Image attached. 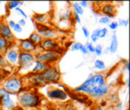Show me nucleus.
I'll return each instance as SVG.
<instances>
[{
    "instance_id": "obj_37",
    "label": "nucleus",
    "mask_w": 130,
    "mask_h": 110,
    "mask_svg": "<svg viewBox=\"0 0 130 110\" xmlns=\"http://www.w3.org/2000/svg\"><path fill=\"white\" fill-rule=\"evenodd\" d=\"M5 77H7V71L4 68H0V83L5 80Z\"/></svg>"
},
{
    "instance_id": "obj_32",
    "label": "nucleus",
    "mask_w": 130,
    "mask_h": 110,
    "mask_svg": "<svg viewBox=\"0 0 130 110\" xmlns=\"http://www.w3.org/2000/svg\"><path fill=\"white\" fill-rule=\"evenodd\" d=\"M117 24H118V27H124V28H127L128 24H129V21H128V19H119V20L117 21Z\"/></svg>"
},
{
    "instance_id": "obj_31",
    "label": "nucleus",
    "mask_w": 130,
    "mask_h": 110,
    "mask_svg": "<svg viewBox=\"0 0 130 110\" xmlns=\"http://www.w3.org/2000/svg\"><path fill=\"white\" fill-rule=\"evenodd\" d=\"M108 34V28H103L99 29V39H105Z\"/></svg>"
},
{
    "instance_id": "obj_13",
    "label": "nucleus",
    "mask_w": 130,
    "mask_h": 110,
    "mask_svg": "<svg viewBox=\"0 0 130 110\" xmlns=\"http://www.w3.org/2000/svg\"><path fill=\"white\" fill-rule=\"evenodd\" d=\"M0 35L6 38L8 41H14L15 35L12 32V29L8 27L7 22L4 19H0Z\"/></svg>"
},
{
    "instance_id": "obj_29",
    "label": "nucleus",
    "mask_w": 130,
    "mask_h": 110,
    "mask_svg": "<svg viewBox=\"0 0 130 110\" xmlns=\"http://www.w3.org/2000/svg\"><path fill=\"white\" fill-rule=\"evenodd\" d=\"M84 46H85L86 50H87V52H89V53H94V46L93 45V43L90 41H87L84 44Z\"/></svg>"
},
{
    "instance_id": "obj_38",
    "label": "nucleus",
    "mask_w": 130,
    "mask_h": 110,
    "mask_svg": "<svg viewBox=\"0 0 130 110\" xmlns=\"http://www.w3.org/2000/svg\"><path fill=\"white\" fill-rule=\"evenodd\" d=\"M121 63H122V65L124 66V70L126 71L128 73V72H129V61H128L127 60H122Z\"/></svg>"
},
{
    "instance_id": "obj_54",
    "label": "nucleus",
    "mask_w": 130,
    "mask_h": 110,
    "mask_svg": "<svg viewBox=\"0 0 130 110\" xmlns=\"http://www.w3.org/2000/svg\"><path fill=\"white\" fill-rule=\"evenodd\" d=\"M67 108H72V105H69V106H67ZM69 110H70V109H69ZM71 110H72V109H71Z\"/></svg>"
},
{
    "instance_id": "obj_19",
    "label": "nucleus",
    "mask_w": 130,
    "mask_h": 110,
    "mask_svg": "<svg viewBox=\"0 0 130 110\" xmlns=\"http://www.w3.org/2000/svg\"><path fill=\"white\" fill-rule=\"evenodd\" d=\"M14 41H8L6 38L0 35V54L5 55L6 52L13 47Z\"/></svg>"
},
{
    "instance_id": "obj_3",
    "label": "nucleus",
    "mask_w": 130,
    "mask_h": 110,
    "mask_svg": "<svg viewBox=\"0 0 130 110\" xmlns=\"http://www.w3.org/2000/svg\"><path fill=\"white\" fill-rule=\"evenodd\" d=\"M45 84H56L60 80V74L59 69L55 65H50L45 71L40 73Z\"/></svg>"
},
{
    "instance_id": "obj_23",
    "label": "nucleus",
    "mask_w": 130,
    "mask_h": 110,
    "mask_svg": "<svg viewBox=\"0 0 130 110\" xmlns=\"http://www.w3.org/2000/svg\"><path fill=\"white\" fill-rule=\"evenodd\" d=\"M28 39L31 40V41H32L34 44L37 45V46H39V44H40V42L42 41V40H43L41 38V36H40L39 33L36 32V31H33V32L30 33Z\"/></svg>"
},
{
    "instance_id": "obj_56",
    "label": "nucleus",
    "mask_w": 130,
    "mask_h": 110,
    "mask_svg": "<svg viewBox=\"0 0 130 110\" xmlns=\"http://www.w3.org/2000/svg\"><path fill=\"white\" fill-rule=\"evenodd\" d=\"M0 6H1V2H0Z\"/></svg>"
},
{
    "instance_id": "obj_30",
    "label": "nucleus",
    "mask_w": 130,
    "mask_h": 110,
    "mask_svg": "<svg viewBox=\"0 0 130 110\" xmlns=\"http://www.w3.org/2000/svg\"><path fill=\"white\" fill-rule=\"evenodd\" d=\"M103 51H104V47H103L102 44H97L94 47V53L97 55V56H101L103 54Z\"/></svg>"
},
{
    "instance_id": "obj_25",
    "label": "nucleus",
    "mask_w": 130,
    "mask_h": 110,
    "mask_svg": "<svg viewBox=\"0 0 130 110\" xmlns=\"http://www.w3.org/2000/svg\"><path fill=\"white\" fill-rule=\"evenodd\" d=\"M72 8H73V10H72V11L75 12V13H77L79 16L84 15V8H82V7H80L79 3H78V2H73L72 4Z\"/></svg>"
},
{
    "instance_id": "obj_1",
    "label": "nucleus",
    "mask_w": 130,
    "mask_h": 110,
    "mask_svg": "<svg viewBox=\"0 0 130 110\" xmlns=\"http://www.w3.org/2000/svg\"><path fill=\"white\" fill-rule=\"evenodd\" d=\"M18 105L19 107L25 109H33L39 108L41 102V96L37 91L31 90H22L18 95Z\"/></svg>"
},
{
    "instance_id": "obj_42",
    "label": "nucleus",
    "mask_w": 130,
    "mask_h": 110,
    "mask_svg": "<svg viewBox=\"0 0 130 110\" xmlns=\"http://www.w3.org/2000/svg\"><path fill=\"white\" fill-rule=\"evenodd\" d=\"M9 93L7 91V90L4 88V87H0V97H4V96H6L7 95H8Z\"/></svg>"
},
{
    "instance_id": "obj_41",
    "label": "nucleus",
    "mask_w": 130,
    "mask_h": 110,
    "mask_svg": "<svg viewBox=\"0 0 130 110\" xmlns=\"http://www.w3.org/2000/svg\"><path fill=\"white\" fill-rule=\"evenodd\" d=\"M82 30H83V33H84V36L87 39V38L90 37V31L88 30V28L86 27H82Z\"/></svg>"
},
{
    "instance_id": "obj_49",
    "label": "nucleus",
    "mask_w": 130,
    "mask_h": 110,
    "mask_svg": "<svg viewBox=\"0 0 130 110\" xmlns=\"http://www.w3.org/2000/svg\"><path fill=\"white\" fill-rule=\"evenodd\" d=\"M125 85H126V87L129 86V78H126V79H125Z\"/></svg>"
},
{
    "instance_id": "obj_11",
    "label": "nucleus",
    "mask_w": 130,
    "mask_h": 110,
    "mask_svg": "<svg viewBox=\"0 0 130 110\" xmlns=\"http://www.w3.org/2000/svg\"><path fill=\"white\" fill-rule=\"evenodd\" d=\"M14 96H16V95L8 94L4 97H1V110H13L18 107V101L13 98Z\"/></svg>"
},
{
    "instance_id": "obj_36",
    "label": "nucleus",
    "mask_w": 130,
    "mask_h": 110,
    "mask_svg": "<svg viewBox=\"0 0 130 110\" xmlns=\"http://www.w3.org/2000/svg\"><path fill=\"white\" fill-rule=\"evenodd\" d=\"M118 28V24H117V21H111L109 24H108V28H110L111 30H116Z\"/></svg>"
},
{
    "instance_id": "obj_55",
    "label": "nucleus",
    "mask_w": 130,
    "mask_h": 110,
    "mask_svg": "<svg viewBox=\"0 0 130 110\" xmlns=\"http://www.w3.org/2000/svg\"><path fill=\"white\" fill-rule=\"evenodd\" d=\"M0 105H1V97H0Z\"/></svg>"
},
{
    "instance_id": "obj_45",
    "label": "nucleus",
    "mask_w": 130,
    "mask_h": 110,
    "mask_svg": "<svg viewBox=\"0 0 130 110\" xmlns=\"http://www.w3.org/2000/svg\"><path fill=\"white\" fill-rule=\"evenodd\" d=\"M80 52L84 54V55H87V54L89 53V52H87V50H86V48H85V46H84V45H82L81 49H80Z\"/></svg>"
},
{
    "instance_id": "obj_35",
    "label": "nucleus",
    "mask_w": 130,
    "mask_h": 110,
    "mask_svg": "<svg viewBox=\"0 0 130 110\" xmlns=\"http://www.w3.org/2000/svg\"><path fill=\"white\" fill-rule=\"evenodd\" d=\"M22 31H23V28H21V27L19 26V25L18 23L15 24L14 28H12V32L17 33V34H19V33H21Z\"/></svg>"
},
{
    "instance_id": "obj_43",
    "label": "nucleus",
    "mask_w": 130,
    "mask_h": 110,
    "mask_svg": "<svg viewBox=\"0 0 130 110\" xmlns=\"http://www.w3.org/2000/svg\"><path fill=\"white\" fill-rule=\"evenodd\" d=\"M79 3V5L80 7H82V8H85V7H88V1H80Z\"/></svg>"
},
{
    "instance_id": "obj_21",
    "label": "nucleus",
    "mask_w": 130,
    "mask_h": 110,
    "mask_svg": "<svg viewBox=\"0 0 130 110\" xmlns=\"http://www.w3.org/2000/svg\"><path fill=\"white\" fill-rule=\"evenodd\" d=\"M50 65H48L47 63L44 62H41L40 61H35L34 62V65H33L32 69L30 71V73H40L41 72L46 70Z\"/></svg>"
},
{
    "instance_id": "obj_26",
    "label": "nucleus",
    "mask_w": 130,
    "mask_h": 110,
    "mask_svg": "<svg viewBox=\"0 0 130 110\" xmlns=\"http://www.w3.org/2000/svg\"><path fill=\"white\" fill-rule=\"evenodd\" d=\"M6 7L7 8V10L16 9L17 7H19V1H8Z\"/></svg>"
},
{
    "instance_id": "obj_15",
    "label": "nucleus",
    "mask_w": 130,
    "mask_h": 110,
    "mask_svg": "<svg viewBox=\"0 0 130 110\" xmlns=\"http://www.w3.org/2000/svg\"><path fill=\"white\" fill-rule=\"evenodd\" d=\"M100 13H102L104 16L108 17L109 19L111 18H115L117 13V8L115 4L112 3H105V4H102L99 8Z\"/></svg>"
},
{
    "instance_id": "obj_20",
    "label": "nucleus",
    "mask_w": 130,
    "mask_h": 110,
    "mask_svg": "<svg viewBox=\"0 0 130 110\" xmlns=\"http://www.w3.org/2000/svg\"><path fill=\"white\" fill-rule=\"evenodd\" d=\"M108 50H109V53L112 54L116 53L117 52V50H118V40H117V35H116V31H114L113 34H112L110 46L108 47Z\"/></svg>"
},
{
    "instance_id": "obj_18",
    "label": "nucleus",
    "mask_w": 130,
    "mask_h": 110,
    "mask_svg": "<svg viewBox=\"0 0 130 110\" xmlns=\"http://www.w3.org/2000/svg\"><path fill=\"white\" fill-rule=\"evenodd\" d=\"M105 81H106V75L103 73V72L93 73V84H94L93 89H94V88H99V87H101L103 84H105V83H106Z\"/></svg>"
},
{
    "instance_id": "obj_52",
    "label": "nucleus",
    "mask_w": 130,
    "mask_h": 110,
    "mask_svg": "<svg viewBox=\"0 0 130 110\" xmlns=\"http://www.w3.org/2000/svg\"><path fill=\"white\" fill-rule=\"evenodd\" d=\"M13 110H24L23 108H21V107H19V106H18L17 108H15V109H13Z\"/></svg>"
},
{
    "instance_id": "obj_16",
    "label": "nucleus",
    "mask_w": 130,
    "mask_h": 110,
    "mask_svg": "<svg viewBox=\"0 0 130 110\" xmlns=\"http://www.w3.org/2000/svg\"><path fill=\"white\" fill-rule=\"evenodd\" d=\"M51 13H35L32 19L36 24L48 25L51 21Z\"/></svg>"
},
{
    "instance_id": "obj_40",
    "label": "nucleus",
    "mask_w": 130,
    "mask_h": 110,
    "mask_svg": "<svg viewBox=\"0 0 130 110\" xmlns=\"http://www.w3.org/2000/svg\"><path fill=\"white\" fill-rule=\"evenodd\" d=\"M72 19L76 22V23L80 24L81 23V19H80V16L77 13H75V12L72 11Z\"/></svg>"
},
{
    "instance_id": "obj_8",
    "label": "nucleus",
    "mask_w": 130,
    "mask_h": 110,
    "mask_svg": "<svg viewBox=\"0 0 130 110\" xmlns=\"http://www.w3.org/2000/svg\"><path fill=\"white\" fill-rule=\"evenodd\" d=\"M35 62V57L34 54L29 53V52H20L19 56V61H18V68L19 70L20 69H30L31 66L34 65Z\"/></svg>"
},
{
    "instance_id": "obj_44",
    "label": "nucleus",
    "mask_w": 130,
    "mask_h": 110,
    "mask_svg": "<svg viewBox=\"0 0 130 110\" xmlns=\"http://www.w3.org/2000/svg\"><path fill=\"white\" fill-rule=\"evenodd\" d=\"M18 24H19V25L21 27V28H23L24 27L26 26V24H27V22H26V20H25L24 19H20L19 20V22H18Z\"/></svg>"
},
{
    "instance_id": "obj_5",
    "label": "nucleus",
    "mask_w": 130,
    "mask_h": 110,
    "mask_svg": "<svg viewBox=\"0 0 130 110\" xmlns=\"http://www.w3.org/2000/svg\"><path fill=\"white\" fill-rule=\"evenodd\" d=\"M36 32L39 33L43 40H57L59 38V33L53 27L49 25H41L35 23Z\"/></svg>"
},
{
    "instance_id": "obj_46",
    "label": "nucleus",
    "mask_w": 130,
    "mask_h": 110,
    "mask_svg": "<svg viewBox=\"0 0 130 110\" xmlns=\"http://www.w3.org/2000/svg\"><path fill=\"white\" fill-rule=\"evenodd\" d=\"M114 110H123V105L121 103H117L116 105H115Z\"/></svg>"
},
{
    "instance_id": "obj_50",
    "label": "nucleus",
    "mask_w": 130,
    "mask_h": 110,
    "mask_svg": "<svg viewBox=\"0 0 130 110\" xmlns=\"http://www.w3.org/2000/svg\"><path fill=\"white\" fill-rule=\"evenodd\" d=\"M103 52H105V54H108V53H109V50H108V48H105V49L103 51Z\"/></svg>"
},
{
    "instance_id": "obj_47",
    "label": "nucleus",
    "mask_w": 130,
    "mask_h": 110,
    "mask_svg": "<svg viewBox=\"0 0 130 110\" xmlns=\"http://www.w3.org/2000/svg\"><path fill=\"white\" fill-rule=\"evenodd\" d=\"M7 25H8V27H9L11 29L14 28L15 24H16V22H15L14 20H8V21H7Z\"/></svg>"
},
{
    "instance_id": "obj_4",
    "label": "nucleus",
    "mask_w": 130,
    "mask_h": 110,
    "mask_svg": "<svg viewBox=\"0 0 130 110\" xmlns=\"http://www.w3.org/2000/svg\"><path fill=\"white\" fill-rule=\"evenodd\" d=\"M35 61H40L41 62L47 63L48 65H54L60 60V55L54 52H40L38 51L34 53Z\"/></svg>"
},
{
    "instance_id": "obj_34",
    "label": "nucleus",
    "mask_w": 130,
    "mask_h": 110,
    "mask_svg": "<svg viewBox=\"0 0 130 110\" xmlns=\"http://www.w3.org/2000/svg\"><path fill=\"white\" fill-rule=\"evenodd\" d=\"M7 65V62L5 58V55L0 54V68H5Z\"/></svg>"
},
{
    "instance_id": "obj_17",
    "label": "nucleus",
    "mask_w": 130,
    "mask_h": 110,
    "mask_svg": "<svg viewBox=\"0 0 130 110\" xmlns=\"http://www.w3.org/2000/svg\"><path fill=\"white\" fill-rule=\"evenodd\" d=\"M26 77L28 80L29 84H31L32 85H34V86H41V85L46 84L44 82V80L42 79V77L40 76V73H29Z\"/></svg>"
},
{
    "instance_id": "obj_51",
    "label": "nucleus",
    "mask_w": 130,
    "mask_h": 110,
    "mask_svg": "<svg viewBox=\"0 0 130 110\" xmlns=\"http://www.w3.org/2000/svg\"><path fill=\"white\" fill-rule=\"evenodd\" d=\"M23 5H24V2H22V1H19V7H22Z\"/></svg>"
},
{
    "instance_id": "obj_7",
    "label": "nucleus",
    "mask_w": 130,
    "mask_h": 110,
    "mask_svg": "<svg viewBox=\"0 0 130 110\" xmlns=\"http://www.w3.org/2000/svg\"><path fill=\"white\" fill-rule=\"evenodd\" d=\"M94 87L93 84V73H90L88 75V78L84 81L79 86L75 87L72 89L73 93H80V94L86 95V96H90L93 93V89Z\"/></svg>"
},
{
    "instance_id": "obj_14",
    "label": "nucleus",
    "mask_w": 130,
    "mask_h": 110,
    "mask_svg": "<svg viewBox=\"0 0 130 110\" xmlns=\"http://www.w3.org/2000/svg\"><path fill=\"white\" fill-rule=\"evenodd\" d=\"M109 93H110V85L107 83H105V84H103L102 86L99 87V88H94L90 96L91 98L94 99V100H98V99H101L103 97L106 96L107 95H109Z\"/></svg>"
},
{
    "instance_id": "obj_12",
    "label": "nucleus",
    "mask_w": 130,
    "mask_h": 110,
    "mask_svg": "<svg viewBox=\"0 0 130 110\" xmlns=\"http://www.w3.org/2000/svg\"><path fill=\"white\" fill-rule=\"evenodd\" d=\"M19 50L17 47H12L5 53V58L7 60V62L8 65L12 67L18 66V61L19 56Z\"/></svg>"
},
{
    "instance_id": "obj_27",
    "label": "nucleus",
    "mask_w": 130,
    "mask_h": 110,
    "mask_svg": "<svg viewBox=\"0 0 130 110\" xmlns=\"http://www.w3.org/2000/svg\"><path fill=\"white\" fill-rule=\"evenodd\" d=\"M99 29L100 28H96L93 32L91 33L90 38H91V40H92V43L93 42H97V40H99Z\"/></svg>"
},
{
    "instance_id": "obj_6",
    "label": "nucleus",
    "mask_w": 130,
    "mask_h": 110,
    "mask_svg": "<svg viewBox=\"0 0 130 110\" xmlns=\"http://www.w3.org/2000/svg\"><path fill=\"white\" fill-rule=\"evenodd\" d=\"M47 97L51 101H56V102H67L70 99V96L68 94V92L61 90L58 87H50L47 90Z\"/></svg>"
},
{
    "instance_id": "obj_24",
    "label": "nucleus",
    "mask_w": 130,
    "mask_h": 110,
    "mask_svg": "<svg viewBox=\"0 0 130 110\" xmlns=\"http://www.w3.org/2000/svg\"><path fill=\"white\" fill-rule=\"evenodd\" d=\"M93 68L95 70L99 71V72H104V71L106 70V65L104 61L100 60V59H97L93 61Z\"/></svg>"
},
{
    "instance_id": "obj_48",
    "label": "nucleus",
    "mask_w": 130,
    "mask_h": 110,
    "mask_svg": "<svg viewBox=\"0 0 130 110\" xmlns=\"http://www.w3.org/2000/svg\"><path fill=\"white\" fill-rule=\"evenodd\" d=\"M93 110H108V109H106V108L102 107L101 105H97V106H95L94 109H93Z\"/></svg>"
},
{
    "instance_id": "obj_28",
    "label": "nucleus",
    "mask_w": 130,
    "mask_h": 110,
    "mask_svg": "<svg viewBox=\"0 0 130 110\" xmlns=\"http://www.w3.org/2000/svg\"><path fill=\"white\" fill-rule=\"evenodd\" d=\"M82 45L83 44H82L81 42H78V41L72 42V45L70 46V50L72 52H79L82 47Z\"/></svg>"
},
{
    "instance_id": "obj_39",
    "label": "nucleus",
    "mask_w": 130,
    "mask_h": 110,
    "mask_svg": "<svg viewBox=\"0 0 130 110\" xmlns=\"http://www.w3.org/2000/svg\"><path fill=\"white\" fill-rule=\"evenodd\" d=\"M15 10H16L17 13H19V15H21V16L23 17V19H25V20H26V19H28V15L26 14L25 12H24L23 10L21 9L20 7H17V8H16V9H15Z\"/></svg>"
},
{
    "instance_id": "obj_22",
    "label": "nucleus",
    "mask_w": 130,
    "mask_h": 110,
    "mask_svg": "<svg viewBox=\"0 0 130 110\" xmlns=\"http://www.w3.org/2000/svg\"><path fill=\"white\" fill-rule=\"evenodd\" d=\"M72 19V10L71 9H65L61 10L60 14V22L62 21H70Z\"/></svg>"
},
{
    "instance_id": "obj_53",
    "label": "nucleus",
    "mask_w": 130,
    "mask_h": 110,
    "mask_svg": "<svg viewBox=\"0 0 130 110\" xmlns=\"http://www.w3.org/2000/svg\"><path fill=\"white\" fill-rule=\"evenodd\" d=\"M29 110H42L40 108H33V109H29Z\"/></svg>"
},
{
    "instance_id": "obj_10",
    "label": "nucleus",
    "mask_w": 130,
    "mask_h": 110,
    "mask_svg": "<svg viewBox=\"0 0 130 110\" xmlns=\"http://www.w3.org/2000/svg\"><path fill=\"white\" fill-rule=\"evenodd\" d=\"M19 52H29V53H36L39 51V48L36 44H34L32 41L28 39H22L19 40V45H18Z\"/></svg>"
},
{
    "instance_id": "obj_2",
    "label": "nucleus",
    "mask_w": 130,
    "mask_h": 110,
    "mask_svg": "<svg viewBox=\"0 0 130 110\" xmlns=\"http://www.w3.org/2000/svg\"><path fill=\"white\" fill-rule=\"evenodd\" d=\"M3 87L11 95H18L24 88L23 78L19 75H11L8 76L3 82Z\"/></svg>"
},
{
    "instance_id": "obj_33",
    "label": "nucleus",
    "mask_w": 130,
    "mask_h": 110,
    "mask_svg": "<svg viewBox=\"0 0 130 110\" xmlns=\"http://www.w3.org/2000/svg\"><path fill=\"white\" fill-rule=\"evenodd\" d=\"M110 19H109L108 17L103 16V17H101L100 19H99V23L103 24V25H108V24L111 22V20H110Z\"/></svg>"
},
{
    "instance_id": "obj_9",
    "label": "nucleus",
    "mask_w": 130,
    "mask_h": 110,
    "mask_svg": "<svg viewBox=\"0 0 130 110\" xmlns=\"http://www.w3.org/2000/svg\"><path fill=\"white\" fill-rule=\"evenodd\" d=\"M38 48L40 52H54L61 55L60 43L57 40H42Z\"/></svg>"
}]
</instances>
